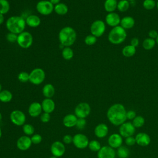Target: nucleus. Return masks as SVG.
I'll return each instance as SVG.
<instances>
[{
  "mask_svg": "<svg viewBox=\"0 0 158 158\" xmlns=\"http://www.w3.org/2000/svg\"><path fill=\"white\" fill-rule=\"evenodd\" d=\"M91 112V107L87 102H80L75 108L74 113L77 118H85Z\"/></svg>",
  "mask_w": 158,
  "mask_h": 158,
  "instance_id": "obj_9",
  "label": "nucleus"
},
{
  "mask_svg": "<svg viewBox=\"0 0 158 158\" xmlns=\"http://www.w3.org/2000/svg\"><path fill=\"white\" fill-rule=\"evenodd\" d=\"M32 142L31 138L27 135L19 137L17 141V147L21 151H27L31 146Z\"/></svg>",
  "mask_w": 158,
  "mask_h": 158,
  "instance_id": "obj_17",
  "label": "nucleus"
},
{
  "mask_svg": "<svg viewBox=\"0 0 158 158\" xmlns=\"http://www.w3.org/2000/svg\"><path fill=\"white\" fill-rule=\"evenodd\" d=\"M86 125V120H85V118H78L75 127L78 130H83L85 128Z\"/></svg>",
  "mask_w": 158,
  "mask_h": 158,
  "instance_id": "obj_41",
  "label": "nucleus"
},
{
  "mask_svg": "<svg viewBox=\"0 0 158 158\" xmlns=\"http://www.w3.org/2000/svg\"><path fill=\"white\" fill-rule=\"evenodd\" d=\"M30 138L32 144H40L42 141V136L40 134H33Z\"/></svg>",
  "mask_w": 158,
  "mask_h": 158,
  "instance_id": "obj_43",
  "label": "nucleus"
},
{
  "mask_svg": "<svg viewBox=\"0 0 158 158\" xmlns=\"http://www.w3.org/2000/svg\"><path fill=\"white\" fill-rule=\"evenodd\" d=\"M125 144L128 146H133L136 144V140H135V138L133 136H128L127 138H125Z\"/></svg>",
  "mask_w": 158,
  "mask_h": 158,
  "instance_id": "obj_44",
  "label": "nucleus"
},
{
  "mask_svg": "<svg viewBox=\"0 0 158 158\" xmlns=\"http://www.w3.org/2000/svg\"><path fill=\"white\" fill-rule=\"evenodd\" d=\"M106 23L101 20L94 21L90 27L91 34L96 38L101 36L106 31Z\"/></svg>",
  "mask_w": 158,
  "mask_h": 158,
  "instance_id": "obj_8",
  "label": "nucleus"
},
{
  "mask_svg": "<svg viewBox=\"0 0 158 158\" xmlns=\"http://www.w3.org/2000/svg\"><path fill=\"white\" fill-rule=\"evenodd\" d=\"M135 138L136 144L140 146H147L151 143V138L149 135L144 132L138 133Z\"/></svg>",
  "mask_w": 158,
  "mask_h": 158,
  "instance_id": "obj_18",
  "label": "nucleus"
},
{
  "mask_svg": "<svg viewBox=\"0 0 158 158\" xmlns=\"http://www.w3.org/2000/svg\"><path fill=\"white\" fill-rule=\"evenodd\" d=\"M77 117L75 114H69L66 115L62 120L63 124L65 127L67 128H71L75 127L76 123L77 121Z\"/></svg>",
  "mask_w": 158,
  "mask_h": 158,
  "instance_id": "obj_22",
  "label": "nucleus"
},
{
  "mask_svg": "<svg viewBox=\"0 0 158 158\" xmlns=\"http://www.w3.org/2000/svg\"><path fill=\"white\" fill-rule=\"evenodd\" d=\"M130 7V2L127 0H120L117 3V9L120 12H126Z\"/></svg>",
  "mask_w": 158,
  "mask_h": 158,
  "instance_id": "obj_33",
  "label": "nucleus"
},
{
  "mask_svg": "<svg viewBox=\"0 0 158 158\" xmlns=\"http://www.w3.org/2000/svg\"><path fill=\"white\" fill-rule=\"evenodd\" d=\"M117 0H106L104 3V8L108 13L114 12L117 9Z\"/></svg>",
  "mask_w": 158,
  "mask_h": 158,
  "instance_id": "obj_26",
  "label": "nucleus"
},
{
  "mask_svg": "<svg viewBox=\"0 0 158 158\" xmlns=\"http://www.w3.org/2000/svg\"><path fill=\"white\" fill-rule=\"evenodd\" d=\"M22 130L25 135L27 136L33 135L35 131V128L33 126L29 123H25L22 127Z\"/></svg>",
  "mask_w": 158,
  "mask_h": 158,
  "instance_id": "obj_37",
  "label": "nucleus"
},
{
  "mask_svg": "<svg viewBox=\"0 0 158 158\" xmlns=\"http://www.w3.org/2000/svg\"><path fill=\"white\" fill-rule=\"evenodd\" d=\"M68 6L63 2H60L55 5L54 7V11L59 15H65L68 12Z\"/></svg>",
  "mask_w": 158,
  "mask_h": 158,
  "instance_id": "obj_27",
  "label": "nucleus"
},
{
  "mask_svg": "<svg viewBox=\"0 0 158 158\" xmlns=\"http://www.w3.org/2000/svg\"><path fill=\"white\" fill-rule=\"evenodd\" d=\"M2 115L1 113L0 112V122L2 121Z\"/></svg>",
  "mask_w": 158,
  "mask_h": 158,
  "instance_id": "obj_52",
  "label": "nucleus"
},
{
  "mask_svg": "<svg viewBox=\"0 0 158 158\" xmlns=\"http://www.w3.org/2000/svg\"><path fill=\"white\" fill-rule=\"evenodd\" d=\"M42 93L46 98H51L54 95L55 88L52 84L47 83L43 87Z\"/></svg>",
  "mask_w": 158,
  "mask_h": 158,
  "instance_id": "obj_25",
  "label": "nucleus"
},
{
  "mask_svg": "<svg viewBox=\"0 0 158 158\" xmlns=\"http://www.w3.org/2000/svg\"><path fill=\"white\" fill-rule=\"evenodd\" d=\"M156 44V42L155 40L151 38H147L143 41L142 46L145 50H151L154 48Z\"/></svg>",
  "mask_w": 158,
  "mask_h": 158,
  "instance_id": "obj_31",
  "label": "nucleus"
},
{
  "mask_svg": "<svg viewBox=\"0 0 158 158\" xmlns=\"http://www.w3.org/2000/svg\"><path fill=\"white\" fill-rule=\"evenodd\" d=\"M4 15L0 14V25L2 24L3 22H4Z\"/></svg>",
  "mask_w": 158,
  "mask_h": 158,
  "instance_id": "obj_51",
  "label": "nucleus"
},
{
  "mask_svg": "<svg viewBox=\"0 0 158 158\" xmlns=\"http://www.w3.org/2000/svg\"><path fill=\"white\" fill-rule=\"evenodd\" d=\"M89 149L94 152H98L100 149L101 148V145L100 144V143L97 141V140H91L89 142L88 144V146Z\"/></svg>",
  "mask_w": 158,
  "mask_h": 158,
  "instance_id": "obj_36",
  "label": "nucleus"
},
{
  "mask_svg": "<svg viewBox=\"0 0 158 158\" xmlns=\"http://www.w3.org/2000/svg\"><path fill=\"white\" fill-rule=\"evenodd\" d=\"M156 7H157V10H158V1H157V2H156Z\"/></svg>",
  "mask_w": 158,
  "mask_h": 158,
  "instance_id": "obj_56",
  "label": "nucleus"
},
{
  "mask_svg": "<svg viewBox=\"0 0 158 158\" xmlns=\"http://www.w3.org/2000/svg\"><path fill=\"white\" fill-rule=\"evenodd\" d=\"M127 110L125 106L120 103L112 104L107 111L108 120L115 126H120L126 122Z\"/></svg>",
  "mask_w": 158,
  "mask_h": 158,
  "instance_id": "obj_1",
  "label": "nucleus"
},
{
  "mask_svg": "<svg viewBox=\"0 0 158 158\" xmlns=\"http://www.w3.org/2000/svg\"><path fill=\"white\" fill-rule=\"evenodd\" d=\"M127 1H128L130 2V1H134L135 0H127Z\"/></svg>",
  "mask_w": 158,
  "mask_h": 158,
  "instance_id": "obj_58",
  "label": "nucleus"
},
{
  "mask_svg": "<svg viewBox=\"0 0 158 158\" xmlns=\"http://www.w3.org/2000/svg\"><path fill=\"white\" fill-rule=\"evenodd\" d=\"M157 1H158V0H157Z\"/></svg>",
  "mask_w": 158,
  "mask_h": 158,
  "instance_id": "obj_60",
  "label": "nucleus"
},
{
  "mask_svg": "<svg viewBox=\"0 0 158 158\" xmlns=\"http://www.w3.org/2000/svg\"><path fill=\"white\" fill-rule=\"evenodd\" d=\"M13 96L12 93L7 89H3L0 92V101L4 103H7L12 99Z\"/></svg>",
  "mask_w": 158,
  "mask_h": 158,
  "instance_id": "obj_29",
  "label": "nucleus"
},
{
  "mask_svg": "<svg viewBox=\"0 0 158 158\" xmlns=\"http://www.w3.org/2000/svg\"><path fill=\"white\" fill-rule=\"evenodd\" d=\"M116 154L119 158H128L130 155V150L127 147L122 145L117 148Z\"/></svg>",
  "mask_w": 158,
  "mask_h": 158,
  "instance_id": "obj_30",
  "label": "nucleus"
},
{
  "mask_svg": "<svg viewBox=\"0 0 158 158\" xmlns=\"http://www.w3.org/2000/svg\"><path fill=\"white\" fill-rule=\"evenodd\" d=\"M97 41V38L93 35H87L84 40V42L86 45L92 46Z\"/></svg>",
  "mask_w": 158,
  "mask_h": 158,
  "instance_id": "obj_39",
  "label": "nucleus"
},
{
  "mask_svg": "<svg viewBox=\"0 0 158 158\" xmlns=\"http://www.w3.org/2000/svg\"><path fill=\"white\" fill-rule=\"evenodd\" d=\"M136 51V48L131 44H129L123 47L122 50V54L125 57H131L135 54Z\"/></svg>",
  "mask_w": 158,
  "mask_h": 158,
  "instance_id": "obj_28",
  "label": "nucleus"
},
{
  "mask_svg": "<svg viewBox=\"0 0 158 158\" xmlns=\"http://www.w3.org/2000/svg\"><path fill=\"white\" fill-rule=\"evenodd\" d=\"M77 40V33L71 27H63L59 33V40L64 47H70Z\"/></svg>",
  "mask_w": 158,
  "mask_h": 158,
  "instance_id": "obj_3",
  "label": "nucleus"
},
{
  "mask_svg": "<svg viewBox=\"0 0 158 158\" xmlns=\"http://www.w3.org/2000/svg\"><path fill=\"white\" fill-rule=\"evenodd\" d=\"M2 85H1V84L0 83V92L2 91Z\"/></svg>",
  "mask_w": 158,
  "mask_h": 158,
  "instance_id": "obj_55",
  "label": "nucleus"
},
{
  "mask_svg": "<svg viewBox=\"0 0 158 158\" xmlns=\"http://www.w3.org/2000/svg\"><path fill=\"white\" fill-rule=\"evenodd\" d=\"M46 77L44 70L41 68H35L29 73V81L33 85H39L41 84Z\"/></svg>",
  "mask_w": 158,
  "mask_h": 158,
  "instance_id": "obj_5",
  "label": "nucleus"
},
{
  "mask_svg": "<svg viewBox=\"0 0 158 158\" xmlns=\"http://www.w3.org/2000/svg\"><path fill=\"white\" fill-rule=\"evenodd\" d=\"M51 152L52 156L59 157L62 156L65 152V147L62 142L59 141H54L51 146Z\"/></svg>",
  "mask_w": 158,
  "mask_h": 158,
  "instance_id": "obj_13",
  "label": "nucleus"
},
{
  "mask_svg": "<svg viewBox=\"0 0 158 158\" xmlns=\"http://www.w3.org/2000/svg\"><path fill=\"white\" fill-rule=\"evenodd\" d=\"M143 158H148V157H143Z\"/></svg>",
  "mask_w": 158,
  "mask_h": 158,
  "instance_id": "obj_59",
  "label": "nucleus"
},
{
  "mask_svg": "<svg viewBox=\"0 0 158 158\" xmlns=\"http://www.w3.org/2000/svg\"><path fill=\"white\" fill-rule=\"evenodd\" d=\"M136 116V112L135 110H129L127 111V113H126L127 119L133 120L135 118Z\"/></svg>",
  "mask_w": 158,
  "mask_h": 158,
  "instance_id": "obj_46",
  "label": "nucleus"
},
{
  "mask_svg": "<svg viewBox=\"0 0 158 158\" xmlns=\"http://www.w3.org/2000/svg\"><path fill=\"white\" fill-rule=\"evenodd\" d=\"M26 24L32 28L38 27L41 23V19L36 15L31 14L28 15L25 19Z\"/></svg>",
  "mask_w": 158,
  "mask_h": 158,
  "instance_id": "obj_23",
  "label": "nucleus"
},
{
  "mask_svg": "<svg viewBox=\"0 0 158 158\" xmlns=\"http://www.w3.org/2000/svg\"><path fill=\"white\" fill-rule=\"evenodd\" d=\"M132 124L136 128H140L142 127L145 123L144 118L141 115L136 116L135 118L132 120Z\"/></svg>",
  "mask_w": 158,
  "mask_h": 158,
  "instance_id": "obj_35",
  "label": "nucleus"
},
{
  "mask_svg": "<svg viewBox=\"0 0 158 158\" xmlns=\"http://www.w3.org/2000/svg\"><path fill=\"white\" fill-rule=\"evenodd\" d=\"M33 36L28 31H23L18 35L17 43L18 45L23 49L29 48L33 44Z\"/></svg>",
  "mask_w": 158,
  "mask_h": 158,
  "instance_id": "obj_6",
  "label": "nucleus"
},
{
  "mask_svg": "<svg viewBox=\"0 0 158 158\" xmlns=\"http://www.w3.org/2000/svg\"><path fill=\"white\" fill-rule=\"evenodd\" d=\"M109 146L114 149H117L122 145L123 137L119 133L110 135L107 140Z\"/></svg>",
  "mask_w": 158,
  "mask_h": 158,
  "instance_id": "obj_16",
  "label": "nucleus"
},
{
  "mask_svg": "<svg viewBox=\"0 0 158 158\" xmlns=\"http://www.w3.org/2000/svg\"><path fill=\"white\" fill-rule=\"evenodd\" d=\"M94 135L99 138H103L106 137L109 133V128L107 125L104 123L98 124L94 130Z\"/></svg>",
  "mask_w": 158,
  "mask_h": 158,
  "instance_id": "obj_20",
  "label": "nucleus"
},
{
  "mask_svg": "<svg viewBox=\"0 0 158 158\" xmlns=\"http://www.w3.org/2000/svg\"><path fill=\"white\" fill-rule=\"evenodd\" d=\"M54 6L48 0H41L37 2L36 9L43 15H49L54 11Z\"/></svg>",
  "mask_w": 158,
  "mask_h": 158,
  "instance_id": "obj_7",
  "label": "nucleus"
},
{
  "mask_svg": "<svg viewBox=\"0 0 158 158\" xmlns=\"http://www.w3.org/2000/svg\"><path fill=\"white\" fill-rule=\"evenodd\" d=\"M89 140L88 137L82 133H77L73 136V144L74 146L80 149H83L88 146Z\"/></svg>",
  "mask_w": 158,
  "mask_h": 158,
  "instance_id": "obj_11",
  "label": "nucleus"
},
{
  "mask_svg": "<svg viewBox=\"0 0 158 158\" xmlns=\"http://www.w3.org/2000/svg\"><path fill=\"white\" fill-rule=\"evenodd\" d=\"M10 10V4L7 0H0V14H6Z\"/></svg>",
  "mask_w": 158,
  "mask_h": 158,
  "instance_id": "obj_34",
  "label": "nucleus"
},
{
  "mask_svg": "<svg viewBox=\"0 0 158 158\" xmlns=\"http://www.w3.org/2000/svg\"><path fill=\"white\" fill-rule=\"evenodd\" d=\"M11 122L17 126H23L26 121L25 114L20 110H14L10 114Z\"/></svg>",
  "mask_w": 158,
  "mask_h": 158,
  "instance_id": "obj_10",
  "label": "nucleus"
},
{
  "mask_svg": "<svg viewBox=\"0 0 158 158\" xmlns=\"http://www.w3.org/2000/svg\"><path fill=\"white\" fill-rule=\"evenodd\" d=\"M115 151L109 146H104L101 147L97 153L98 158H115Z\"/></svg>",
  "mask_w": 158,
  "mask_h": 158,
  "instance_id": "obj_14",
  "label": "nucleus"
},
{
  "mask_svg": "<svg viewBox=\"0 0 158 158\" xmlns=\"http://www.w3.org/2000/svg\"><path fill=\"white\" fill-rule=\"evenodd\" d=\"M156 43L158 44V36H157V37L156 39Z\"/></svg>",
  "mask_w": 158,
  "mask_h": 158,
  "instance_id": "obj_54",
  "label": "nucleus"
},
{
  "mask_svg": "<svg viewBox=\"0 0 158 158\" xmlns=\"http://www.w3.org/2000/svg\"><path fill=\"white\" fill-rule=\"evenodd\" d=\"M42 110L41 104L38 102H33L31 103L28 109L29 115L32 117H36L41 115Z\"/></svg>",
  "mask_w": 158,
  "mask_h": 158,
  "instance_id": "obj_19",
  "label": "nucleus"
},
{
  "mask_svg": "<svg viewBox=\"0 0 158 158\" xmlns=\"http://www.w3.org/2000/svg\"><path fill=\"white\" fill-rule=\"evenodd\" d=\"M121 19L120 15L116 12L108 13L105 18V22L109 26L113 27L119 25L120 23Z\"/></svg>",
  "mask_w": 158,
  "mask_h": 158,
  "instance_id": "obj_15",
  "label": "nucleus"
},
{
  "mask_svg": "<svg viewBox=\"0 0 158 158\" xmlns=\"http://www.w3.org/2000/svg\"><path fill=\"white\" fill-rule=\"evenodd\" d=\"M126 30L120 25L113 27L108 35L109 41L113 44H122L127 38Z\"/></svg>",
  "mask_w": 158,
  "mask_h": 158,
  "instance_id": "obj_4",
  "label": "nucleus"
},
{
  "mask_svg": "<svg viewBox=\"0 0 158 158\" xmlns=\"http://www.w3.org/2000/svg\"><path fill=\"white\" fill-rule=\"evenodd\" d=\"M63 142L67 144L72 143L73 142V136L70 135H65L63 137Z\"/></svg>",
  "mask_w": 158,
  "mask_h": 158,
  "instance_id": "obj_47",
  "label": "nucleus"
},
{
  "mask_svg": "<svg viewBox=\"0 0 158 158\" xmlns=\"http://www.w3.org/2000/svg\"><path fill=\"white\" fill-rule=\"evenodd\" d=\"M18 80L22 83H26L29 81V73L26 72H21L18 75Z\"/></svg>",
  "mask_w": 158,
  "mask_h": 158,
  "instance_id": "obj_40",
  "label": "nucleus"
},
{
  "mask_svg": "<svg viewBox=\"0 0 158 158\" xmlns=\"http://www.w3.org/2000/svg\"><path fill=\"white\" fill-rule=\"evenodd\" d=\"M17 36H18L17 34H15V33H11V32H9L6 35V39L9 43H15V42H17Z\"/></svg>",
  "mask_w": 158,
  "mask_h": 158,
  "instance_id": "obj_42",
  "label": "nucleus"
},
{
  "mask_svg": "<svg viewBox=\"0 0 158 158\" xmlns=\"http://www.w3.org/2000/svg\"><path fill=\"white\" fill-rule=\"evenodd\" d=\"M41 104L44 112L51 114L55 109V102L51 98L44 99Z\"/></svg>",
  "mask_w": 158,
  "mask_h": 158,
  "instance_id": "obj_21",
  "label": "nucleus"
},
{
  "mask_svg": "<svg viewBox=\"0 0 158 158\" xmlns=\"http://www.w3.org/2000/svg\"><path fill=\"white\" fill-rule=\"evenodd\" d=\"M49 1L54 6L60 2V0H49Z\"/></svg>",
  "mask_w": 158,
  "mask_h": 158,
  "instance_id": "obj_50",
  "label": "nucleus"
},
{
  "mask_svg": "<svg viewBox=\"0 0 158 158\" xmlns=\"http://www.w3.org/2000/svg\"><path fill=\"white\" fill-rule=\"evenodd\" d=\"M62 56L65 60H70L73 57V51L70 47H64L62 51Z\"/></svg>",
  "mask_w": 158,
  "mask_h": 158,
  "instance_id": "obj_32",
  "label": "nucleus"
},
{
  "mask_svg": "<svg viewBox=\"0 0 158 158\" xmlns=\"http://www.w3.org/2000/svg\"><path fill=\"white\" fill-rule=\"evenodd\" d=\"M135 23V19L131 16H125L121 19L120 26L125 30L132 28Z\"/></svg>",
  "mask_w": 158,
  "mask_h": 158,
  "instance_id": "obj_24",
  "label": "nucleus"
},
{
  "mask_svg": "<svg viewBox=\"0 0 158 158\" xmlns=\"http://www.w3.org/2000/svg\"><path fill=\"white\" fill-rule=\"evenodd\" d=\"M148 35H149V38L156 40L158 36V32L156 30H151L149 31Z\"/></svg>",
  "mask_w": 158,
  "mask_h": 158,
  "instance_id": "obj_48",
  "label": "nucleus"
},
{
  "mask_svg": "<svg viewBox=\"0 0 158 158\" xmlns=\"http://www.w3.org/2000/svg\"><path fill=\"white\" fill-rule=\"evenodd\" d=\"M51 119V115L50 114L43 112L41 114L40 116V120L43 123H47Z\"/></svg>",
  "mask_w": 158,
  "mask_h": 158,
  "instance_id": "obj_45",
  "label": "nucleus"
},
{
  "mask_svg": "<svg viewBox=\"0 0 158 158\" xmlns=\"http://www.w3.org/2000/svg\"><path fill=\"white\" fill-rule=\"evenodd\" d=\"M49 158H57V157H55V156H51V157H50Z\"/></svg>",
  "mask_w": 158,
  "mask_h": 158,
  "instance_id": "obj_57",
  "label": "nucleus"
},
{
  "mask_svg": "<svg viewBox=\"0 0 158 158\" xmlns=\"http://www.w3.org/2000/svg\"><path fill=\"white\" fill-rule=\"evenodd\" d=\"M27 24L25 20L21 16H11L6 22L7 30L11 33L20 34L24 31Z\"/></svg>",
  "mask_w": 158,
  "mask_h": 158,
  "instance_id": "obj_2",
  "label": "nucleus"
},
{
  "mask_svg": "<svg viewBox=\"0 0 158 158\" xmlns=\"http://www.w3.org/2000/svg\"><path fill=\"white\" fill-rule=\"evenodd\" d=\"M135 127L131 122H125L120 125L118 131L119 134L124 138L133 136L135 133Z\"/></svg>",
  "mask_w": 158,
  "mask_h": 158,
  "instance_id": "obj_12",
  "label": "nucleus"
},
{
  "mask_svg": "<svg viewBox=\"0 0 158 158\" xmlns=\"http://www.w3.org/2000/svg\"><path fill=\"white\" fill-rule=\"evenodd\" d=\"M139 40L137 38H133L130 41V44L135 48H136L139 44Z\"/></svg>",
  "mask_w": 158,
  "mask_h": 158,
  "instance_id": "obj_49",
  "label": "nucleus"
},
{
  "mask_svg": "<svg viewBox=\"0 0 158 158\" xmlns=\"http://www.w3.org/2000/svg\"><path fill=\"white\" fill-rule=\"evenodd\" d=\"M143 6L146 10H152L156 6V2L155 0H144Z\"/></svg>",
  "mask_w": 158,
  "mask_h": 158,
  "instance_id": "obj_38",
  "label": "nucleus"
},
{
  "mask_svg": "<svg viewBox=\"0 0 158 158\" xmlns=\"http://www.w3.org/2000/svg\"><path fill=\"white\" fill-rule=\"evenodd\" d=\"M1 136H2V130H1V128L0 127V138H1Z\"/></svg>",
  "mask_w": 158,
  "mask_h": 158,
  "instance_id": "obj_53",
  "label": "nucleus"
}]
</instances>
